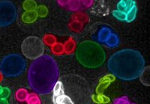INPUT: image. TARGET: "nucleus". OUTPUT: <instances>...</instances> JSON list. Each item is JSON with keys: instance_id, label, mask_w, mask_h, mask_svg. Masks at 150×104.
I'll return each mask as SVG.
<instances>
[{"instance_id": "f03ea898", "label": "nucleus", "mask_w": 150, "mask_h": 104, "mask_svg": "<svg viewBox=\"0 0 150 104\" xmlns=\"http://www.w3.org/2000/svg\"><path fill=\"white\" fill-rule=\"evenodd\" d=\"M143 59L139 52L124 50L117 52L109 61L110 71L118 77L122 79H133L141 71Z\"/></svg>"}, {"instance_id": "20e7f679", "label": "nucleus", "mask_w": 150, "mask_h": 104, "mask_svg": "<svg viewBox=\"0 0 150 104\" xmlns=\"http://www.w3.org/2000/svg\"><path fill=\"white\" fill-rule=\"evenodd\" d=\"M23 67L25 68V62L17 55H11L6 57L1 65L2 73L9 76L19 74Z\"/></svg>"}, {"instance_id": "7ed1b4c3", "label": "nucleus", "mask_w": 150, "mask_h": 104, "mask_svg": "<svg viewBox=\"0 0 150 104\" xmlns=\"http://www.w3.org/2000/svg\"><path fill=\"white\" fill-rule=\"evenodd\" d=\"M137 11L134 0H120L117 5V10L112 12L116 18L122 21L130 22L135 19Z\"/></svg>"}, {"instance_id": "6e6552de", "label": "nucleus", "mask_w": 150, "mask_h": 104, "mask_svg": "<svg viewBox=\"0 0 150 104\" xmlns=\"http://www.w3.org/2000/svg\"><path fill=\"white\" fill-rule=\"evenodd\" d=\"M0 104H7V103L5 102V100H0Z\"/></svg>"}, {"instance_id": "423d86ee", "label": "nucleus", "mask_w": 150, "mask_h": 104, "mask_svg": "<svg viewBox=\"0 0 150 104\" xmlns=\"http://www.w3.org/2000/svg\"><path fill=\"white\" fill-rule=\"evenodd\" d=\"M99 41L105 43L108 46L113 47L119 44V38L115 34L112 33L110 29L108 27L102 28L98 34Z\"/></svg>"}, {"instance_id": "39448f33", "label": "nucleus", "mask_w": 150, "mask_h": 104, "mask_svg": "<svg viewBox=\"0 0 150 104\" xmlns=\"http://www.w3.org/2000/svg\"><path fill=\"white\" fill-rule=\"evenodd\" d=\"M16 15V8L11 2H0V26H5L13 22Z\"/></svg>"}, {"instance_id": "1a4fd4ad", "label": "nucleus", "mask_w": 150, "mask_h": 104, "mask_svg": "<svg viewBox=\"0 0 150 104\" xmlns=\"http://www.w3.org/2000/svg\"><path fill=\"white\" fill-rule=\"evenodd\" d=\"M2 93V89H1V88H0V94Z\"/></svg>"}, {"instance_id": "f257e3e1", "label": "nucleus", "mask_w": 150, "mask_h": 104, "mask_svg": "<svg viewBox=\"0 0 150 104\" xmlns=\"http://www.w3.org/2000/svg\"><path fill=\"white\" fill-rule=\"evenodd\" d=\"M57 77V67L50 56L38 58L29 68V83L39 92L49 91Z\"/></svg>"}, {"instance_id": "0eeeda50", "label": "nucleus", "mask_w": 150, "mask_h": 104, "mask_svg": "<svg viewBox=\"0 0 150 104\" xmlns=\"http://www.w3.org/2000/svg\"><path fill=\"white\" fill-rule=\"evenodd\" d=\"M53 103L54 104H74L71 98L64 94L63 86L61 82H56L53 89Z\"/></svg>"}]
</instances>
